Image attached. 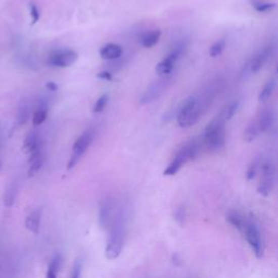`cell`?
<instances>
[{"instance_id": "cell-1", "label": "cell", "mask_w": 278, "mask_h": 278, "mask_svg": "<svg viewBox=\"0 0 278 278\" xmlns=\"http://www.w3.org/2000/svg\"><path fill=\"white\" fill-rule=\"evenodd\" d=\"M126 209L122 207L114 223L110 227L109 239L106 247V258L110 261L118 259L123 251L126 234Z\"/></svg>"}, {"instance_id": "cell-2", "label": "cell", "mask_w": 278, "mask_h": 278, "mask_svg": "<svg viewBox=\"0 0 278 278\" xmlns=\"http://www.w3.org/2000/svg\"><path fill=\"white\" fill-rule=\"evenodd\" d=\"M225 112L221 113L215 119L212 120L204 129L202 143L207 146L208 149L212 151L221 150L226 142L225 130Z\"/></svg>"}, {"instance_id": "cell-3", "label": "cell", "mask_w": 278, "mask_h": 278, "mask_svg": "<svg viewBox=\"0 0 278 278\" xmlns=\"http://www.w3.org/2000/svg\"><path fill=\"white\" fill-rule=\"evenodd\" d=\"M200 142L197 141V139H193V141H190L182 146L176 155H175L174 159L171 161V163L165 169V176H173V175L179 172V170L187 162L197 158L200 152Z\"/></svg>"}, {"instance_id": "cell-4", "label": "cell", "mask_w": 278, "mask_h": 278, "mask_svg": "<svg viewBox=\"0 0 278 278\" xmlns=\"http://www.w3.org/2000/svg\"><path fill=\"white\" fill-rule=\"evenodd\" d=\"M203 111V105L196 97H189L181 102L178 107L177 124L182 127H190L195 125L201 118Z\"/></svg>"}, {"instance_id": "cell-5", "label": "cell", "mask_w": 278, "mask_h": 278, "mask_svg": "<svg viewBox=\"0 0 278 278\" xmlns=\"http://www.w3.org/2000/svg\"><path fill=\"white\" fill-rule=\"evenodd\" d=\"M245 236L247 243L251 247L257 258H261L264 253V239L259 227L253 222L245 219L244 224L238 229Z\"/></svg>"}, {"instance_id": "cell-6", "label": "cell", "mask_w": 278, "mask_h": 278, "mask_svg": "<svg viewBox=\"0 0 278 278\" xmlns=\"http://www.w3.org/2000/svg\"><path fill=\"white\" fill-rule=\"evenodd\" d=\"M186 49L187 46L184 41L178 42L177 45H175V47L171 50V53L167 55L162 61H160L157 64L156 72L158 74L161 76L171 75L175 64H176V62L180 59L181 56H184Z\"/></svg>"}, {"instance_id": "cell-7", "label": "cell", "mask_w": 278, "mask_h": 278, "mask_svg": "<svg viewBox=\"0 0 278 278\" xmlns=\"http://www.w3.org/2000/svg\"><path fill=\"white\" fill-rule=\"evenodd\" d=\"M94 137H95V130L87 129L85 133H83V135H80V137L74 143L72 148V155L68 163V170L74 169L76 166L78 161L82 159L87 149L89 148L90 144L94 141Z\"/></svg>"}, {"instance_id": "cell-8", "label": "cell", "mask_w": 278, "mask_h": 278, "mask_svg": "<svg viewBox=\"0 0 278 278\" xmlns=\"http://www.w3.org/2000/svg\"><path fill=\"white\" fill-rule=\"evenodd\" d=\"M121 208L122 207L118 206V203L112 198H107L101 202L99 210V223L102 228L110 229Z\"/></svg>"}, {"instance_id": "cell-9", "label": "cell", "mask_w": 278, "mask_h": 278, "mask_svg": "<svg viewBox=\"0 0 278 278\" xmlns=\"http://www.w3.org/2000/svg\"><path fill=\"white\" fill-rule=\"evenodd\" d=\"M171 82H172V76L166 75L151 83L147 88V90H146L145 94L143 95V97L141 99V104L142 105L150 104V102L159 99L161 96H162V94L167 89V87L171 85Z\"/></svg>"}, {"instance_id": "cell-10", "label": "cell", "mask_w": 278, "mask_h": 278, "mask_svg": "<svg viewBox=\"0 0 278 278\" xmlns=\"http://www.w3.org/2000/svg\"><path fill=\"white\" fill-rule=\"evenodd\" d=\"M261 171H262V179L259 185V193L263 196H267L272 192L274 182H275V176H276V169L275 165L269 162V161H265L261 164Z\"/></svg>"}, {"instance_id": "cell-11", "label": "cell", "mask_w": 278, "mask_h": 278, "mask_svg": "<svg viewBox=\"0 0 278 278\" xmlns=\"http://www.w3.org/2000/svg\"><path fill=\"white\" fill-rule=\"evenodd\" d=\"M78 59V55L74 50H57L48 58V64L56 68H69Z\"/></svg>"}, {"instance_id": "cell-12", "label": "cell", "mask_w": 278, "mask_h": 278, "mask_svg": "<svg viewBox=\"0 0 278 278\" xmlns=\"http://www.w3.org/2000/svg\"><path fill=\"white\" fill-rule=\"evenodd\" d=\"M273 46L272 45H267L265 47H263L258 54H255L251 59H250V69H251V74L252 73H258L262 68L263 65L265 64V62L268 60V58L270 57L273 53Z\"/></svg>"}, {"instance_id": "cell-13", "label": "cell", "mask_w": 278, "mask_h": 278, "mask_svg": "<svg viewBox=\"0 0 278 278\" xmlns=\"http://www.w3.org/2000/svg\"><path fill=\"white\" fill-rule=\"evenodd\" d=\"M43 162H45V153H43L42 147L30 155V159H28V165H30L28 166V176H35L41 170Z\"/></svg>"}, {"instance_id": "cell-14", "label": "cell", "mask_w": 278, "mask_h": 278, "mask_svg": "<svg viewBox=\"0 0 278 278\" xmlns=\"http://www.w3.org/2000/svg\"><path fill=\"white\" fill-rule=\"evenodd\" d=\"M42 147H43V143H42V139L39 136L38 131L33 130L26 136L24 145H23V151L25 153L32 155L34 151L38 150L39 148H42Z\"/></svg>"}, {"instance_id": "cell-15", "label": "cell", "mask_w": 278, "mask_h": 278, "mask_svg": "<svg viewBox=\"0 0 278 278\" xmlns=\"http://www.w3.org/2000/svg\"><path fill=\"white\" fill-rule=\"evenodd\" d=\"M261 133H265V131L269 130L273 127L276 121V114L273 111L272 109H266L263 110L261 114L259 115V118L257 119Z\"/></svg>"}, {"instance_id": "cell-16", "label": "cell", "mask_w": 278, "mask_h": 278, "mask_svg": "<svg viewBox=\"0 0 278 278\" xmlns=\"http://www.w3.org/2000/svg\"><path fill=\"white\" fill-rule=\"evenodd\" d=\"M19 195V182L17 180L11 181L10 184L7 186L5 194H4V204L7 208L13 207L16 203Z\"/></svg>"}, {"instance_id": "cell-17", "label": "cell", "mask_w": 278, "mask_h": 278, "mask_svg": "<svg viewBox=\"0 0 278 278\" xmlns=\"http://www.w3.org/2000/svg\"><path fill=\"white\" fill-rule=\"evenodd\" d=\"M41 223V209H36L31 212L25 219V227L33 234H37Z\"/></svg>"}, {"instance_id": "cell-18", "label": "cell", "mask_w": 278, "mask_h": 278, "mask_svg": "<svg viewBox=\"0 0 278 278\" xmlns=\"http://www.w3.org/2000/svg\"><path fill=\"white\" fill-rule=\"evenodd\" d=\"M123 49L115 43H108L100 50V56L105 60H116L122 56Z\"/></svg>"}, {"instance_id": "cell-19", "label": "cell", "mask_w": 278, "mask_h": 278, "mask_svg": "<svg viewBox=\"0 0 278 278\" xmlns=\"http://www.w3.org/2000/svg\"><path fill=\"white\" fill-rule=\"evenodd\" d=\"M161 37V31L159 30H153V31H148L141 37V43L142 46L145 48H152L153 46H156L158 41L160 40Z\"/></svg>"}, {"instance_id": "cell-20", "label": "cell", "mask_w": 278, "mask_h": 278, "mask_svg": "<svg viewBox=\"0 0 278 278\" xmlns=\"http://www.w3.org/2000/svg\"><path fill=\"white\" fill-rule=\"evenodd\" d=\"M260 134H261V130H260L259 123H258V120L255 119L248 124V126L244 133V138L247 143H252L254 139H257V137Z\"/></svg>"}, {"instance_id": "cell-21", "label": "cell", "mask_w": 278, "mask_h": 278, "mask_svg": "<svg viewBox=\"0 0 278 278\" xmlns=\"http://www.w3.org/2000/svg\"><path fill=\"white\" fill-rule=\"evenodd\" d=\"M61 255L60 254H55L53 259L50 260L46 278H58V274H59V270L61 267Z\"/></svg>"}, {"instance_id": "cell-22", "label": "cell", "mask_w": 278, "mask_h": 278, "mask_svg": "<svg viewBox=\"0 0 278 278\" xmlns=\"http://www.w3.org/2000/svg\"><path fill=\"white\" fill-rule=\"evenodd\" d=\"M47 113H48V109H47V105L45 102H41L39 105V107L37 108V110L34 112L33 114V120L32 123L34 126H39L41 124L46 121L47 119Z\"/></svg>"}, {"instance_id": "cell-23", "label": "cell", "mask_w": 278, "mask_h": 278, "mask_svg": "<svg viewBox=\"0 0 278 278\" xmlns=\"http://www.w3.org/2000/svg\"><path fill=\"white\" fill-rule=\"evenodd\" d=\"M275 87H276V80L274 78L269 79L268 82L264 86H263V88L261 89V91L259 94V97H258L259 101L260 102L267 101L270 97H272Z\"/></svg>"}, {"instance_id": "cell-24", "label": "cell", "mask_w": 278, "mask_h": 278, "mask_svg": "<svg viewBox=\"0 0 278 278\" xmlns=\"http://www.w3.org/2000/svg\"><path fill=\"white\" fill-rule=\"evenodd\" d=\"M251 4H252V7L254 8V10L259 13L269 12L276 8L275 3L265 2V0H251Z\"/></svg>"}, {"instance_id": "cell-25", "label": "cell", "mask_w": 278, "mask_h": 278, "mask_svg": "<svg viewBox=\"0 0 278 278\" xmlns=\"http://www.w3.org/2000/svg\"><path fill=\"white\" fill-rule=\"evenodd\" d=\"M225 47H226V40L225 39H219V40L215 41L213 45L211 46L209 54L212 58H216L223 53Z\"/></svg>"}, {"instance_id": "cell-26", "label": "cell", "mask_w": 278, "mask_h": 278, "mask_svg": "<svg viewBox=\"0 0 278 278\" xmlns=\"http://www.w3.org/2000/svg\"><path fill=\"white\" fill-rule=\"evenodd\" d=\"M261 162H260V159L257 158L255 160L252 161V163L249 165L248 167V170H247V174H246V176H247V179L248 180H251L255 177V175L258 174L259 170L261 169Z\"/></svg>"}, {"instance_id": "cell-27", "label": "cell", "mask_w": 278, "mask_h": 278, "mask_svg": "<svg viewBox=\"0 0 278 278\" xmlns=\"http://www.w3.org/2000/svg\"><path fill=\"white\" fill-rule=\"evenodd\" d=\"M30 108L28 106L24 105L22 106V108L19 109V113H18V123L19 125H24V124L30 119Z\"/></svg>"}, {"instance_id": "cell-28", "label": "cell", "mask_w": 278, "mask_h": 278, "mask_svg": "<svg viewBox=\"0 0 278 278\" xmlns=\"http://www.w3.org/2000/svg\"><path fill=\"white\" fill-rule=\"evenodd\" d=\"M240 107V101L239 100H235L233 101L231 104L225 109V116H226V120H230L233 119L234 116H235V114L237 113L238 109Z\"/></svg>"}, {"instance_id": "cell-29", "label": "cell", "mask_w": 278, "mask_h": 278, "mask_svg": "<svg viewBox=\"0 0 278 278\" xmlns=\"http://www.w3.org/2000/svg\"><path fill=\"white\" fill-rule=\"evenodd\" d=\"M108 100H109V97L107 96V95H104V96H101L97 100L96 105H95V107H94V112L95 113H100V112L104 111L106 106L108 105Z\"/></svg>"}, {"instance_id": "cell-30", "label": "cell", "mask_w": 278, "mask_h": 278, "mask_svg": "<svg viewBox=\"0 0 278 278\" xmlns=\"http://www.w3.org/2000/svg\"><path fill=\"white\" fill-rule=\"evenodd\" d=\"M80 273H82V261L76 260L75 263H74V265H73L70 278H79Z\"/></svg>"}, {"instance_id": "cell-31", "label": "cell", "mask_w": 278, "mask_h": 278, "mask_svg": "<svg viewBox=\"0 0 278 278\" xmlns=\"http://www.w3.org/2000/svg\"><path fill=\"white\" fill-rule=\"evenodd\" d=\"M30 13H31V17H32V23L35 24L36 22H37L40 18V13H39V10L37 7H36L35 4H30Z\"/></svg>"}, {"instance_id": "cell-32", "label": "cell", "mask_w": 278, "mask_h": 278, "mask_svg": "<svg viewBox=\"0 0 278 278\" xmlns=\"http://www.w3.org/2000/svg\"><path fill=\"white\" fill-rule=\"evenodd\" d=\"M99 78L101 79H106V80H112V74L110 72H107V71H104L99 73V74L97 75Z\"/></svg>"}, {"instance_id": "cell-33", "label": "cell", "mask_w": 278, "mask_h": 278, "mask_svg": "<svg viewBox=\"0 0 278 278\" xmlns=\"http://www.w3.org/2000/svg\"><path fill=\"white\" fill-rule=\"evenodd\" d=\"M46 87H47V88H48L50 91H56V90L58 89L57 84L54 83V82H48V83L46 84Z\"/></svg>"}, {"instance_id": "cell-34", "label": "cell", "mask_w": 278, "mask_h": 278, "mask_svg": "<svg viewBox=\"0 0 278 278\" xmlns=\"http://www.w3.org/2000/svg\"><path fill=\"white\" fill-rule=\"evenodd\" d=\"M276 72H277V74H278V64H277V68H276Z\"/></svg>"}, {"instance_id": "cell-35", "label": "cell", "mask_w": 278, "mask_h": 278, "mask_svg": "<svg viewBox=\"0 0 278 278\" xmlns=\"http://www.w3.org/2000/svg\"><path fill=\"white\" fill-rule=\"evenodd\" d=\"M0 169H2V161H0Z\"/></svg>"}]
</instances>
